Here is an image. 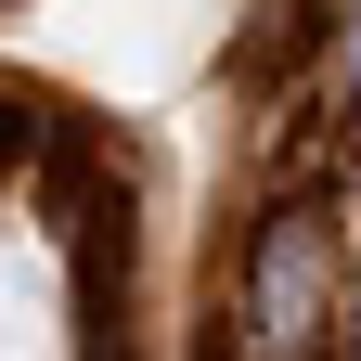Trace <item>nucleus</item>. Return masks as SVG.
Masks as SVG:
<instances>
[{
  "label": "nucleus",
  "mask_w": 361,
  "mask_h": 361,
  "mask_svg": "<svg viewBox=\"0 0 361 361\" xmlns=\"http://www.w3.org/2000/svg\"><path fill=\"white\" fill-rule=\"evenodd\" d=\"M323 258H336L323 207H271V233H258V297H245L258 348H297V336H310V310H323Z\"/></svg>",
  "instance_id": "f257e3e1"
}]
</instances>
